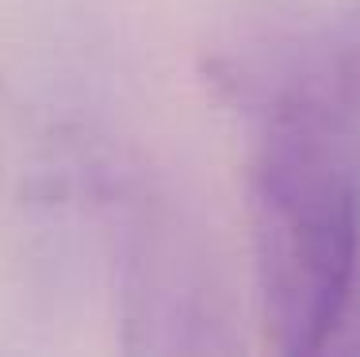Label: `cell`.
<instances>
[{"mask_svg":"<svg viewBox=\"0 0 360 357\" xmlns=\"http://www.w3.org/2000/svg\"><path fill=\"white\" fill-rule=\"evenodd\" d=\"M341 92L360 108V15L353 23V35L345 42V54H341Z\"/></svg>","mask_w":360,"mask_h":357,"instance_id":"cell-2","label":"cell"},{"mask_svg":"<svg viewBox=\"0 0 360 357\" xmlns=\"http://www.w3.org/2000/svg\"><path fill=\"white\" fill-rule=\"evenodd\" d=\"M4 154H8V96L0 84V169H4Z\"/></svg>","mask_w":360,"mask_h":357,"instance_id":"cell-3","label":"cell"},{"mask_svg":"<svg viewBox=\"0 0 360 357\" xmlns=\"http://www.w3.org/2000/svg\"><path fill=\"white\" fill-rule=\"evenodd\" d=\"M245 200L264 342L288 357L326 350L360 273V108L341 89L264 100Z\"/></svg>","mask_w":360,"mask_h":357,"instance_id":"cell-1","label":"cell"}]
</instances>
